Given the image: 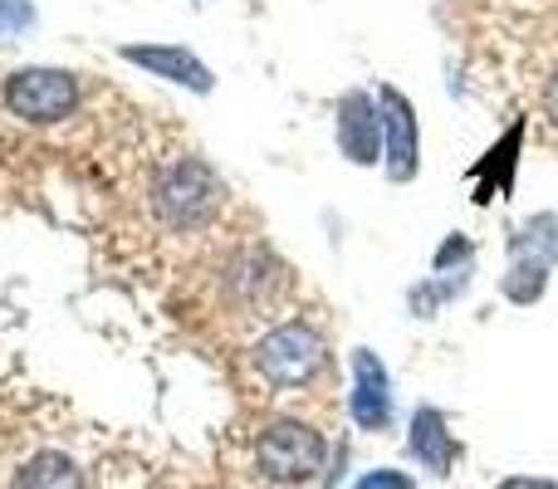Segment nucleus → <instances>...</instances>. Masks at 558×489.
I'll return each instance as SVG.
<instances>
[{"mask_svg":"<svg viewBox=\"0 0 558 489\" xmlns=\"http://www.w3.org/2000/svg\"><path fill=\"white\" fill-rule=\"evenodd\" d=\"M226 182L202 162V157H172L153 172V216L172 235H192L221 216Z\"/></svg>","mask_w":558,"mask_h":489,"instance_id":"f257e3e1","label":"nucleus"},{"mask_svg":"<svg viewBox=\"0 0 558 489\" xmlns=\"http://www.w3.org/2000/svg\"><path fill=\"white\" fill-rule=\"evenodd\" d=\"M216 274V298L231 308L235 318H255L270 314L279 298L289 294V269L284 259H275L265 245H241L231 255H221Z\"/></svg>","mask_w":558,"mask_h":489,"instance_id":"f03ea898","label":"nucleus"},{"mask_svg":"<svg viewBox=\"0 0 558 489\" xmlns=\"http://www.w3.org/2000/svg\"><path fill=\"white\" fill-rule=\"evenodd\" d=\"M251 363L275 392H294L328 367V343L308 318H284L270 333H260V343L251 347Z\"/></svg>","mask_w":558,"mask_h":489,"instance_id":"7ed1b4c3","label":"nucleus"},{"mask_svg":"<svg viewBox=\"0 0 558 489\" xmlns=\"http://www.w3.org/2000/svg\"><path fill=\"white\" fill-rule=\"evenodd\" d=\"M0 103L10 118L29 127L64 123L78 108V74H69V69H15L0 84Z\"/></svg>","mask_w":558,"mask_h":489,"instance_id":"20e7f679","label":"nucleus"},{"mask_svg":"<svg viewBox=\"0 0 558 489\" xmlns=\"http://www.w3.org/2000/svg\"><path fill=\"white\" fill-rule=\"evenodd\" d=\"M324 455H328V441L308 421H275L255 441V465L275 485H308L324 470Z\"/></svg>","mask_w":558,"mask_h":489,"instance_id":"39448f33","label":"nucleus"},{"mask_svg":"<svg viewBox=\"0 0 558 489\" xmlns=\"http://www.w3.org/2000/svg\"><path fill=\"white\" fill-rule=\"evenodd\" d=\"M333 137H338V152L353 167H373L377 152H383V113H377V98L363 94V88L338 98Z\"/></svg>","mask_w":558,"mask_h":489,"instance_id":"423d86ee","label":"nucleus"},{"mask_svg":"<svg viewBox=\"0 0 558 489\" xmlns=\"http://www.w3.org/2000/svg\"><path fill=\"white\" fill-rule=\"evenodd\" d=\"M348 416H353L363 431H387L397 416L392 377H387L383 357L367 353V347L353 353V396H348Z\"/></svg>","mask_w":558,"mask_h":489,"instance_id":"0eeeda50","label":"nucleus"},{"mask_svg":"<svg viewBox=\"0 0 558 489\" xmlns=\"http://www.w3.org/2000/svg\"><path fill=\"white\" fill-rule=\"evenodd\" d=\"M377 113H383V137H387V176L392 182H412L416 162H422V137H416V113L397 88H377Z\"/></svg>","mask_w":558,"mask_h":489,"instance_id":"6e6552de","label":"nucleus"},{"mask_svg":"<svg viewBox=\"0 0 558 489\" xmlns=\"http://www.w3.org/2000/svg\"><path fill=\"white\" fill-rule=\"evenodd\" d=\"M118 54H123L128 64L147 69V74L167 78V84H182V88H192V94H211V69L182 45H123Z\"/></svg>","mask_w":558,"mask_h":489,"instance_id":"1a4fd4ad","label":"nucleus"},{"mask_svg":"<svg viewBox=\"0 0 558 489\" xmlns=\"http://www.w3.org/2000/svg\"><path fill=\"white\" fill-rule=\"evenodd\" d=\"M407 451L416 455V465L432 475H451L456 465V436L451 426H446V416L436 412V406H416L412 412V436H407Z\"/></svg>","mask_w":558,"mask_h":489,"instance_id":"9d476101","label":"nucleus"},{"mask_svg":"<svg viewBox=\"0 0 558 489\" xmlns=\"http://www.w3.org/2000/svg\"><path fill=\"white\" fill-rule=\"evenodd\" d=\"M10 489H84V470L64 451H39L15 470Z\"/></svg>","mask_w":558,"mask_h":489,"instance_id":"9b49d317","label":"nucleus"},{"mask_svg":"<svg viewBox=\"0 0 558 489\" xmlns=\"http://www.w3.org/2000/svg\"><path fill=\"white\" fill-rule=\"evenodd\" d=\"M544 269H549V259H534V255H520L514 259V269L505 274V294L514 298V304H534V298L544 294Z\"/></svg>","mask_w":558,"mask_h":489,"instance_id":"f8f14e48","label":"nucleus"},{"mask_svg":"<svg viewBox=\"0 0 558 489\" xmlns=\"http://www.w3.org/2000/svg\"><path fill=\"white\" fill-rule=\"evenodd\" d=\"M29 25H35V5L29 0H0V39H15Z\"/></svg>","mask_w":558,"mask_h":489,"instance_id":"ddd939ff","label":"nucleus"},{"mask_svg":"<svg viewBox=\"0 0 558 489\" xmlns=\"http://www.w3.org/2000/svg\"><path fill=\"white\" fill-rule=\"evenodd\" d=\"M353 489H416V480L412 475H402V470H367Z\"/></svg>","mask_w":558,"mask_h":489,"instance_id":"4468645a","label":"nucleus"},{"mask_svg":"<svg viewBox=\"0 0 558 489\" xmlns=\"http://www.w3.org/2000/svg\"><path fill=\"white\" fill-rule=\"evenodd\" d=\"M539 113H544V118H549V123L558 127V69H554V74L539 84Z\"/></svg>","mask_w":558,"mask_h":489,"instance_id":"2eb2a0df","label":"nucleus"},{"mask_svg":"<svg viewBox=\"0 0 558 489\" xmlns=\"http://www.w3.org/2000/svg\"><path fill=\"white\" fill-rule=\"evenodd\" d=\"M500 489H558L554 480H534V475H510V480H500Z\"/></svg>","mask_w":558,"mask_h":489,"instance_id":"dca6fc26","label":"nucleus"}]
</instances>
